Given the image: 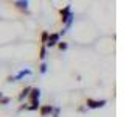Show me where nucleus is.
<instances>
[{
	"label": "nucleus",
	"mask_w": 124,
	"mask_h": 117,
	"mask_svg": "<svg viewBox=\"0 0 124 117\" xmlns=\"http://www.w3.org/2000/svg\"><path fill=\"white\" fill-rule=\"evenodd\" d=\"M9 103H11V97H6V95H3L2 98H0V106H8Z\"/></svg>",
	"instance_id": "f8f14e48"
},
{
	"label": "nucleus",
	"mask_w": 124,
	"mask_h": 117,
	"mask_svg": "<svg viewBox=\"0 0 124 117\" xmlns=\"http://www.w3.org/2000/svg\"><path fill=\"white\" fill-rule=\"evenodd\" d=\"M53 106L54 105H40L39 109H37L39 116L40 117H50L51 116V111H53Z\"/></svg>",
	"instance_id": "0eeeda50"
},
{
	"label": "nucleus",
	"mask_w": 124,
	"mask_h": 117,
	"mask_svg": "<svg viewBox=\"0 0 124 117\" xmlns=\"http://www.w3.org/2000/svg\"><path fill=\"white\" fill-rule=\"evenodd\" d=\"M61 106H53V111H51V116L50 117H61Z\"/></svg>",
	"instance_id": "ddd939ff"
},
{
	"label": "nucleus",
	"mask_w": 124,
	"mask_h": 117,
	"mask_svg": "<svg viewBox=\"0 0 124 117\" xmlns=\"http://www.w3.org/2000/svg\"><path fill=\"white\" fill-rule=\"evenodd\" d=\"M107 105V100L101 98V100H95V98H87L85 100V108L87 109H102Z\"/></svg>",
	"instance_id": "f03ea898"
},
{
	"label": "nucleus",
	"mask_w": 124,
	"mask_h": 117,
	"mask_svg": "<svg viewBox=\"0 0 124 117\" xmlns=\"http://www.w3.org/2000/svg\"><path fill=\"white\" fill-rule=\"evenodd\" d=\"M61 36H59V33L57 31H54V33H48V39H46V44L45 47L46 49H53V47H56V44L61 41Z\"/></svg>",
	"instance_id": "39448f33"
},
{
	"label": "nucleus",
	"mask_w": 124,
	"mask_h": 117,
	"mask_svg": "<svg viewBox=\"0 0 124 117\" xmlns=\"http://www.w3.org/2000/svg\"><path fill=\"white\" fill-rule=\"evenodd\" d=\"M56 47H57V50H59V52H67L70 45H68V42H65V41H62V39H61V41L56 44Z\"/></svg>",
	"instance_id": "9d476101"
},
{
	"label": "nucleus",
	"mask_w": 124,
	"mask_h": 117,
	"mask_svg": "<svg viewBox=\"0 0 124 117\" xmlns=\"http://www.w3.org/2000/svg\"><path fill=\"white\" fill-rule=\"evenodd\" d=\"M40 95H42V91H40V88H37V86H31V91L28 94V101L26 103H34V101H40Z\"/></svg>",
	"instance_id": "20e7f679"
},
{
	"label": "nucleus",
	"mask_w": 124,
	"mask_h": 117,
	"mask_svg": "<svg viewBox=\"0 0 124 117\" xmlns=\"http://www.w3.org/2000/svg\"><path fill=\"white\" fill-rule=\"evenodd\" d=\"M2 97H3V92H2V91H0V98H2Z\"/></svg>",
	"instance_id": "a211bd4d"
},
{
	"label": "nucleus",
	"mask_w": 124,
	"mask_h": 117,
	"mask_svg": "<svg viewBox=\"0 0 124 117\" xmlns=\"http://www.w3.org/2000/svg\"><path fill=\"white\" fill-rule=\"evenodd\" d=\"M14 8L17 11H20L22 14H30V0H14Z\"/></svg>",
	"instance_id": "7ed1b4c3"
},
{
	"label": "nucleus",
	"mask_w": 124,
	"mask_h": 117,
	"mask_svg": "<svg viewBox=\"0 0 124 117\" xmlns=\"http://www.w3.org/2000/svg\"><path fill=\"white\" fill-rule=\"evenodd\" d=\"M78 112H79V114H84V112H87L88 109L85 108V105H79V106H78V109H76Z\"/></svg>",
	"instance_id": "dca6fc26"
},
{
	"label": "nucleus",
	"mask_w": 124,
	"mask_h": 117,
	"mask_svg": "<svg viewBox=\"0 0 124 117\" xmlns=\"http://www.w3.org/2000/svg\"><path fill=\"white\" fill-rule=\"evenodd\" d=\"M46 72H48V64H46L45 61H40V64H39V73H40V75H45Z\"/></svg>",
	"instance_id": "9b49d317"
},
{
	"label": "nucleus",
	"mask_w": 124,
	"mask_h": 117,
	"mask_svg": "<svg viewBox=\"0 0 124 117\" xmlns=\"http://www.w3.org/2000/svg\"><path fill=\"white\" fill-rule=\"evenodd\" d=\"M46 55H48V49H46L45 45L40 44V47H39V59H40V61H45L46 59Z\"/></svg>",
	"instance_id": "1a4fd4ad"
},
{
	"label": "nucleus",
	"mask_w": 124,
	"mask_h": 117,
	"mask_svg": "<svg viewBox=\"0 0 124 117\" xmlns=\"http://www.w3.org/2000/svg\"><path fill=\"white\" fill-rule=\"evenodd\" d=\"M33 75V70L31 69H28V67H23V69H20L17 73L14 75V81L17 83V81H22L23 78H26V77H31Z\"/></svg>",
	"instance_id": "423d86ee"
},
{
	"label": "nucleus",
	"mask_w": 124,
	"mask_h": 117,
	"mask_svg": "<svg viewBox=\"0 0 124 117\" xmlns=\"http://www.w3.org/2000/svg\"><path fill=\"white\" fill-rule=\"evenodd\" d=\"M26 108H28V103H26V101H22L20 106L17 108V112H23V111H26Z\"/></svg>",
	"instance_id": "2eb2a0df"
},
{
	"label": "nucleus",
	"mask_w": 124,
	"mask_h": 117,
	"mask_svg": "<svg viewBox=\"0 0 124 117\" xmlns=\"http://www.w3.org/2000/svg\"><path fill=\"white\" fill-rule=\"evenodd\" d=\"M59 17H61V22H62V28H65L67 31H70V28L73 27L75 23V14L71 11V6L70 5H65L64 8L59 10Z\"/></svg>",
	"instance_id": "f257e3e1"
},
{
	"label": "nucleus",
	"mask_w": 124,
	"mask_h": 117,
	"mask_svg": "<svg viewBox=\"0 0 124 117\" xmlns=\"http://www.w3.org/2000/svg\"><path fill=\"white\" fill-rule=\"evenodd\" d=\"M30 91H31V86H23L22 91L19 92V95H17V101H19V103H22V101H25L26 98H28Z\"/></svg>",
	"instance_id": "6e6552de"
},
{
	"label": "nucleus",
	"mask_w": 124,
	"mask_h": 117,
	"mask_svg": "<svg viewBox=\"0 0 124 117\" xmlns=\"http://www.w3.org/2000/svg\"><path fill=\"white\" fill-rule=\"evenodd\" d=\"M46 39H48V31L44 30V31L40 33V44H42V45L46 44Z\"/></svg>",
	"instance_id": "4468645a"
},
{
	"label": "nucleus",
	"mask_w": 124,
	"mask_h": 117,
	"mask_svg": "<svg viewBox=\"0 0 124 117\" xmlns=\"http://www.w3.org/2000/svg\"><path fill=\"white\" fill-rule=\"evenodd\" d=\"M6 83H16V81H14V75H8L6 77Z\"/></svg>",
	"instance_id": "f3484780"
}]
</instances>
